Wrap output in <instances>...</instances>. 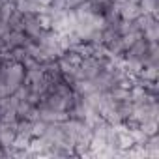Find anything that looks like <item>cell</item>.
Returning <instances> with one entry per match:
<instances>
[{"label": "cell", "mask_w": 159, "mask_h": 159, "mask_svg": "<svg viewBox=\"0 0 159 159\" xmlns=\"http://www.w3.org/2000/svg\"><path fill=\"white\" fill-rule=\"evenodd\" d=\"M139 127H140V129H142L148 137H150V135H155V133H157V120H148V122H142Z\"/></svg>", "instance_id": "7c38bea8"}, {"label": "cell", "mask_w": 159, "mask_h": 159, "mask_svg": "<svg viewBox=\"0 0 159 159\" xmlns=\"http://www.w3.org/2000/svg\"><path fill=\"white\" fill-rule=\"evenodd\" d=\"M135 77L144 79V81H157V77H159V66H142V69Z\"/></svg>", "instance_id": "9c48e42d"}, {"label": "cell", "mask_w": 159, "mask_h": 159, "mask_svg": "<svg viewBox=\"0 0 159 159\" xmlns=\"http://www.w3.org/2000/svg\"><path fill=\"white\" fill-rule=\"evenodd\" d=\"M139 8L142 13H152L159 19V0H139Z\"/></svg>", "instance_id": "ba28073f"}, {"label": "cell", "mask_w": 159, "mask_h": 159, "mask_svg": "<svg viewBox=\"0 0 159 159\" xmlns=\"http://www.w3.org/2000/svg\"><path fill=\"white\" fill-rule=\"evenodd\" d=\"M0 157H4V148L0 146Z\"/></svg>", "instance_id": "2e32d148"}, {"label": "cell", "mask_w": 159, "mask_h": 159, "mask_svg": "<svg viewBox=\"0 0 159 159\" xmlns=\"http://www.w3.org/2000/svg\"><path fill=\"white\" fill-rule=\"evenodd\" d=\"M129 2H133V4H137V2H139V0H129Z\"/></svg>", "instance_id": "ac0fdd59"}, {"label": "cell", "mask_w": 159, "mask_h": 159, "mask_svg": "<svg viewBox=\"0 0 159 159\" xmlns=\"http://www.w3.org/2000/svg\"><path fill=\"white\" fill-rule=\"evenodd\" d=\"M148 43L150 41H146L142 36L122 54V58L124 60H135V62H140L142 66H144V58H146V52H148Z\"/></svg>", "instance_id": "7a4b0ae2"}, {"label": "cell", "mask_w": 159, "mask_h": 159, "mask_svg": "<svg viewBox=\"0 0 159 159\" xmlns=\"http://www.w3.org/2000/svg\"><path fill=\"white\" fill-rule=\"evenodd\" d=\"M26 34L25 32H19V30H10V34L4 38L6 41V51H11V49H17V47H23L26 43Z\"/></svg>", "instance_id": "8992f818"}, {"label": "cell", "mask_w": 159, "mask_h": 159, "mask_svg": "<svg viewBox=\"0 0 159 159\" xmlns=\"http://www.w3.org/2000/svg\"><path fill=\"white\" fill-rule=\"evenodd\" d=\"M81 2H86V0H66V10H73L77 4H81Z\"/></svg>", "instance_id": "9a60e30c"}, {"label": "cell", "mask_w": 159, "mask_h": 159, "mask_svg": "<svg viewBox=\"0 0 159 159\" xmlns=\"http://www.w3.org/2000/svg\"><path fill=\"white\" fill-rule=\"evenodd\" d=\"M118 10V15L122 21H135L142 11L139 8V4H133V2H127V4H122V6H114Z\"/></svg>", "instance_id": "277c9868"}, {"label": "cell", "mask_w": 159, "mask_h": 159, "mask_svg": "<svg viewBox=\"0 0 159 159\" xmlns=\"http://www.w3.org/2000/svg\"><path fill=\"white\" fill-rule=\"evenodd\" d=\"M2 2H11V4H13V2H15V0H2Z\"/></svg>", "instance_id": "e0dca14e"}, {"label": "cell", "mask_w": 159, "mask_h": 159, "mask_svg": "<svg viewBox=\"0 0 159 159\" xmlns=\"http://www.w3.org/2000/svg\"><path fill=\"white\" fill-rule=\"evenodd\" d=\"M11 92H10V88H8V84L6 83H0V98H6V96H10Z\"/></svg>", "instance_id": "5bb4252c"}, {"label": "cell", "mask_w": 159, "mask_h": 159, "mask_svg": "<svg viewBox=\"0 0 159 159\" xmlns=\"http://www.w3.org/2000/svg\"><path fill=\"white\" fill-rule=\"evenodd\" d=\"M23 32H25L28 38H32V39L38 41V38H39L41 32H43V28L39 26L38 15H34V13H23Z\"/></svg>", "instance_id": "3957f363"}, {"label": "cell", "mask_w": 159, "mask_h": 159, "mask_svg": "<svg viewBox=\"0 0 159 159\" xmlns=\"http://www.w3.org/2000/svg\"><path fill=\"white\" fill-rule=\"evenodd\" d=\"M142 146H144V150H146V153H148V157H150V159L159 157V133L150 135Z\"/></svg>", "instance_id": "52a82bcc"}, {"label": "cell", "mask_w": 159, "mask_h": 159, "mask_svg": "<svg viewBox=\"0 0 159 159\" xmlns=\"http://www.w3.org/2000/svg\"><path fill=\"white\" fill-rule=\"evenodd\" d=\"M45 129H47V122H43V120L32 122V137H43Z\"/></svg>", "instance_id": "4fadbf2b"}, {"label": "cell", "mask_w": 159, "mask_h": 159, "mask_svg": "<svg viewBox=\"0 0 159 159\" xmlns=\"http://www.w3.org/2000/svg\"><path fill=\"white\" fill-rule=\"evenodd\" d=\"M107 96H109L111 99H114V101H124V99H129V90H127V88H122V86H118V84H114V86L107 92Z\"/></svg>", "instance_id": "8fae6325"}, {"label": "cell", "mask_w": 159, "mask_h": 159, "mask_svg": "<svg viewBox=\"0 0 159 159\" xmlns=\"http://www.w3.org/2000/svg\"><path fill=\"white\" fill-rule=\"evenodd\" d=\"M17 139V131H15V124H2L0 127V146L6 148L11 146Z\"/></svg>", "instance_id": "5b68a950"}, {"label": "cell", "mask_w": 159, "mask_h": 159, "mask_svg": "<svg viewBox=\"0 0 159 159\" xmlns=\"http://www.w3.org/2000/svg\"><path fill=\"white\" fill-rule=\"evenodd\" d=\"M142 38L146 41H159V21H153L150 26L142 30Z\"/></svg>", "instance_id": "30bf717a"}, {"label": "cell", "mask_w": 159, "mask_h": 159, "mask_svg": "<svg viewBox=\"0 0 159 159\" xmlns=\"http://www.w3.org/2000/svg\"><path fill=\"white\" fill-rule=\"evenodd\" d=\"M25 71L26 69L19 62H11V64L4 66V83L8 84V88H10L11 94L23 84V81H25Z\"/></svg>", "instance_id": "6da1fadb"}]
</instances>
